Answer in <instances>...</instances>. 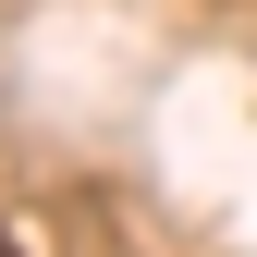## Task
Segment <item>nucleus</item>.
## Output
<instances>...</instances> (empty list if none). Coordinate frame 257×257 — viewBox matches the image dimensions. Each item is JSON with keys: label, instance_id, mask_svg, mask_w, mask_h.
<instances>
[{"label": "nucleus", "instance_id": "obj_1", "mask_svg": "<svg viewBox=\"0 0 257 257\" xmlns=\"http://www.w3.org/2000/svg\"><path fill=\"white\" fill-rule=\"evenodd\" d=\"M0 257H25V245H13V220H0Z\"/></svg>", "mask_w": 257, "mask_h": 257}]
</instances>
